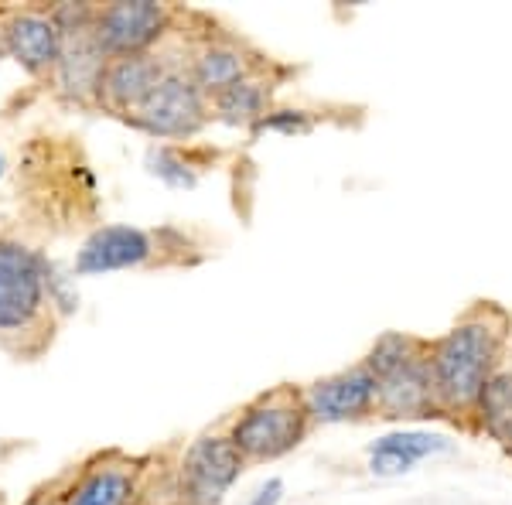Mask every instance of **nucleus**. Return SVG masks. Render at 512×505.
Listing matches in <instances>:
<instances>
[{"mask_svg":"<svg viewBox=\"0 0 512 505\" xmlns=\"http://www.w3.org/2000/svg\"><path fill=\"white\" fill-rule=\"evenodd\" d=\"M48 314H55L48 301V260L18 239H0V342L35 335Z\"/></svg>","mask_w":512,"mask_h":505,"instance_id":"nucleus-1","label":"nucleus"},{"mask_svg":"<svg viewBox=\"0 0 512 505\" xmlns=\"http://www.w3.org/2000/svg\"><path fill=\"white\" fill-rule=\"evenodd\" d=\"M495 362V331L468 321L441 338L431 352L434 396L448 407H472L482 396Z\"/></svg>","mask_w":512,"mask_h":505,"instance_id":"nucleus-2","label":"nucleus"},{"mask_svg":"<svg viewBox=\"0 0 512 505\" xmlns=\"http://www.w3.org/2000/svg\"><path fill=\"white\" fill-rule=\"evenodd\" d=\"M52 21L62 31V55L55 65V89L62 99L79 106L99 103V86L106 72V52L96 41V7L93 4H59L52 7Z\"/></svg>","mask_w":512,"mask_h":505,"instance_id":"nucleus-3","label":"nucleus"},{"mask_svg":"<svg viewBox=\"0 0 512 505\" xmlns=\"http://www.w3.org/2000/svg\"><path fill=\"white\" fill-rule=\"evenodd\" d=\"M304 434H308L304 396H294L291 389H277V393L253 400L239 413L229 430V441L239 447L246 461H274L294 451L304 441Z\"/></svg>","mask_w":512,"mask_h":505,"instance_id":"nucleus-4","label":"nucleus"},{"mask_svg":"<svg viewBox=\"0 0 512 505\" xmlns=\"http://www.w3.org/2000/svg\"><path fill=\"white\" fill-rule=\"evenodd\" d=\"M246 458L222 434H205L188 447L178 468V495L185 505H222L243 475Z\"/></svg>","mask_w":512,"mask_h":505,"instance_id":"nucleus-5","label":"nucleus"},{"mask_svg":"<svg viewBox=\"0 0 512 505\" xmlns=\"http://www.w3.org/2000/svg\"><path fill=\"white\" fill-rule=\"evenodd\" d=\"M205 99L209 96L195 86L188 72L171 69L154 86V93L127 113V120L151 137H192L205 127V113H209Z\"/></svg>","mask_w":512,"mask_h":505,"instance_id":"nucleus-6","label":"nucleus"},{"mask_svg":"<svg viewBox=\"0 0 512 505\" xmlns=\"http://www.w3.org/2000/svg\"><path fill=\"white\" fill-rule=\"evenodd\" d=\"M171 24V14L164 4L154 0H117V4L96 7V41L106 52V59L123 55H144L164 38Z\"/></svg>","mask_w":512,"mask_h":505,"instance_id":"nucleus-7","label":"nucleus"},{"mask_svg":"<svg viewBox=\"0 0 512 505\" xmlns=\"http://www.w3.org/2000/svg\"><path fill=\"white\" fill-rule=\"evenodd\" d=\"M158 236L147 233L140 226H127V222H113V226L93 229L72 260V273L76 277H103V273L117 270H137L158 256Z\"/></svg>","mask_w":512,"mask_h":505,"instance_id":"nucleus-8","label":"nucleus"},{"mask_svg":"<svg viewBox=\"0 0 512 505\" xmlns=\"http://www.w3.org/2000/svg\"><path fill=\"white\" fill-rule=\"evenodd\" d=\"M59 495L65 505H137L140 461L123 458L120 451L96 454L79 471H72V482Z\"/></svg>","mask_w":512,"mask_h":505,"instance_id":"nucleus-9","label":"nucleus"},{"mask_svg":"<svg viewBox=\"0 0 512 505\" xmlns=\"http://www.w3.org/2000/svg\"><path fill=\"white\" fill-rule=\"evenodd\" d=\"M4 52L21 65L28 76L45 79L55 76L62 55V31L48 11H18L0 28Z\"/></svg>","mask_w":512,"mask_h":505,"instance_id":"nucleus-10","label":"nucleus"},{"mask_svg":"<svg viewBox=\"0 0 512 505\" xmlns=\"http://www.w3.org/2000/svg\"><path fill=\"white\" fill-rule=\"evenodd\" d=\"M308 417L321 424H342V420L366 417L376 407V376L366 366H355L338 376L318 379L304 389Z\"/></svg>","mask_w":512,"mask_h":505,"instance_id":"nucleus-11","label":"nucleus"},{"mask_svg":"<svg viewBox=\"0 0 512 505\" xmlns=\"http://www.w3.org/2000/svg\"><path fill=\"white\" fill-rule=\"evenodd\" d=\"M168 72L171 69L164 65L161 55H154V52L110 59L103 72V86H99V106L127 117L130 110H137V106L154 93V86H158Z\"/></svg>","mask_w":512,"mask_h":505,"instance_id":"nucleus-12","label":"nucleus"},{"mask_svg":"<svg viewBox=\"0 0 512 505\" xmlns=\"http://www.w3.org/2000/svg\"><path fill=\"white\" fill-rule=\"evenodd\" d=\"M434 400L431 359H424L420 352L376 379V407L386 417H427Z\"/></svg>","mask_w":512,"mask_h":505,"instance_id":"nucleus-13","label":"nucleus"},{"mask_svg":"<svg viewBox=\"0 0 512 505\" xmlns=\"http://www.w3.org/2000/svg\"><path fill=\"white\" fill-rule=\"evenodd\" d=\"M448 451V441L441 434H427V430H400V434H386L369 447V468L373 475H403L417 465V461L431 458V454Z\"/></svg>","mask_w":512,"mask_h":505,"instance_id":"nucleus-14","label":"nucleus"},{"mask_svg":"<svg viewBox=\"0 0 512 505\" xmlns=\"http://www.w3.org/2000/svg\"><path fill=\"white\" fill-rule=\"evenodd\" d=\"M188 76L205 96H219L229 86H236L239 79L250 76V62H246L243 48L229 45V41H209V45L195 52Z\"/></svg>","mask_w":512,"mask_h":505,"instance_id":"nucleus-15","label":"nucleus"},{"mask_svg":"<svg viewBox=\"0 0 512 505\" xmlns=\"http://www.w3.org/2000/svg\"><path fill=\"white\" fill-rule=\"evenodd\" d=\"M270 82L246 76L239 79L236 86H229L226 93L212 96V106H216V117L229 127H256L263 117H267V106H270Z\"/></svg>","mask_w":512,"mask_h":505,"instance_id":"nucleus-16","label":"nucleus"},{"mask_svg":"<svg viewBox=\"0 0 512 505\" xmlns=\"http://www.w3.org/2000/svg\"><path fill=\"white\" fill-rule=\"evenodd\" d=\"M144 161H147V171L158 181H164L168 188H195L198 171L185 161V154L175 151V147H164V144L147 147Z\"/></svg>","mask_w":512,"mask_h":505,"instance_id":"nucleus-17","label":"nucleus"},{"mask_svg":"<svg viewBox=\"0 0 512 505\" xmlns=\"http://www.w3.org/2000/svg\"><path fill=\"white\" fill-rule=\"evenodd\" d=\"M478 407H482L485 424L492 430H502V424L509 427L512 420V372H495L485 383L482 396H478Z\"/></svg>","mask_w":512,"mask_h":505,"instance_id":"nucleus-18","label":"nucleus"},{"mask_svg":"<svg viewBox=\"0 0 512 505\" xmlns=\"http://www.w3.org/2000/svg\"><path fill=\"white\" fill-rule=\"evenodd\" d=\"M48 301H52V311L59 314H72L79 308V291H76V273H59L52 260H48Z\"/></svg>","mask_w":512,"mask_h":505,"instance_id":"nucleus-19","label":"nucleus"},{"mask_svg":"<svg viewBox=\"0 0 512 505\" xmlns=\"http://www.w3.org/2000/svg\"><path fill=\"white\" fill-rule=\"evenodd\" d=\"M263 130H270V134H308L311 117L304 110H277L256 123L253 134H263Z\"/></svg>","mask_w":512,"mask_h":505,"instance_id":"nucleus-20","label":"nucleus"},{"mask_svg":"<svg viewBox=\"0 0 512 505\" xmlns=\"http://www.w3.org/2000/svg\"><path fill=\"white\" fill-rule=\"evenodd\" d=\"M280 499H284V478H267V482L246 499V505H280Z\"/></svg>","mask_w":512,"mask_h":505,"instance_id":"nucleus-21","label":"nucleus"},{"mask_svg":"<svg viewBox=\"0 0 512 505\" xmlns=\"http://www.w3.org/2000/svg\"><path fill=\"white\" fill-rule=\"evenodd\" d=\"M24 505H65V502H62V495H31Z\"/></svg>","mask_w":512,"mask_h":505,"instance_id":"nucleus-22","label":"nucleus"},{"mask_svg":"<svg viewBox=\"0 0 512 505\" xmlns=\"http://www.w3.org/2000/svg\"><path fill=\"white\" fill-rule=\"evenodd\" d=\"M506 437H509V451H512V420H509V430H506Z\"/></svg>","mask_w":512,"mask_h":505,"instance_id":"nucleus-23","label":"nucleus"},{"mask_svg":"<svg viewBox=\"0 0 512 505\" xmlns=\"http://www.w3.org/2000/svg\"><path fill=\"white\" fill-rule=\"evenodd\" d=\"M0 178H4V154H0Z\"/></svg>","mask_w":512,"mask_h":505,"instance_id":"nucleus-24","label":"nucleus"}]
</instances>
